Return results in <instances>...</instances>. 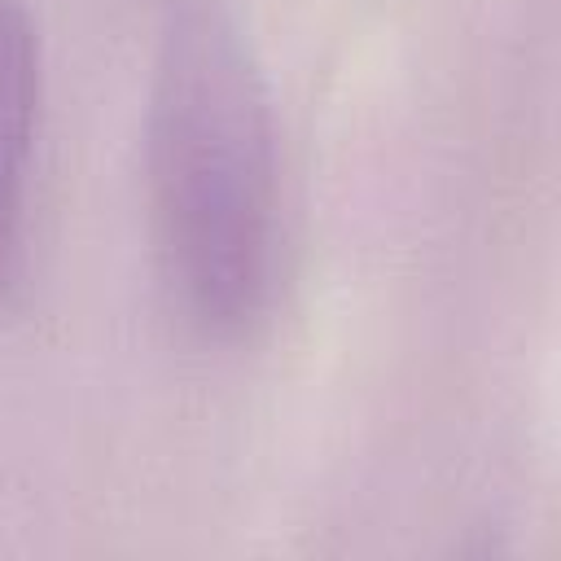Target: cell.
<instances>
[{"mask_svg":"<svg viewBox=\"0 0 561 561\" xmlns=\"http://www.w3.org/2000/svg\"><path fill=\"white\" fill-rule=\"evenodd\" d=\"M145 171L171 302L206 337H245L276 276V123L228 0H167L158 22Z\"/></svg>","mask_w":561,"mask_h":561,"instance_id":"cell-1","label":"cell"},{"mask_svg":"<svg viewBox=\"0 0 561 561\" xmlns=\"http://www.w3.org/2000/svg\"><path fill=\"white\" fill-rule=\"evenodd\" d=\"M39 92V22L26 0H0V289H9L22 272V219Z\"/></svg>","mask_w":561,"mask_h":561,"instance_id":"cell-2","label":"cell"}]
</instances>
